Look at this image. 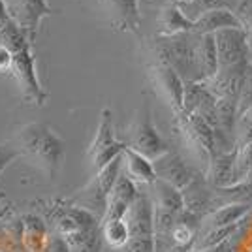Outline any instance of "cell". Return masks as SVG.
I'll return each mask as SVG.
<instances>
[{
  "label": "cell",
  "instance_id": "obj_3",
  "mask_svg": "<svg viewBox=\"0 0 252 252\" xmlns=\"http://www.w3.org/2000/svg\"><path fill=\"white\" fill-rule=\"evenodd\" d=\"M158 61L171 66L185 83L198 81V72L194 64V34H177V36H158L157 42Z\"/></svg>",
  "mask_w": 252,
  "mask_h": 252
},
{
  "label": "cell",
  "instance_id": "obj_5",
  "mask_svg": "<svg viewBox=\"0 0 252 252\" xmlns=\"http://www.w3.org/2000/svg\"><path fill=\"white\" fill-rule=\"evenodd\" d=\"M11 74L15 77V81L21 89L23 98L31 105L42 107L45 104V91L42 83L38 79L36 72V57L32 53V43H27L19 49L13 51V66H11Z\"/></svg>",
  "mask_w": 252,
  "mask_h": 252
},
{
  "label": "cell",
  "instance_id": "obj_28",
  "mask_svg": "<svg viewBox=\"0 0 252 252\" xmlns=\"http://www.w3.org/2000/svg\"><path fill=\"white\" fill-rule=\"evenodd\" d=\"M252 175V137L237 147V164H235V179L237 183Z\"/></svg>",
  "mask_w": 252,
  "mask_h": 252
},
{
  "label": "cell",
  "instance_id": "obj_29",
  "mask_svg": "<svg viewBox=\"0 0 252 252\" xmlns=\"http://www.w3.org/2000/svg\"><path fill=\"white\" fill-rule=\"evenodd\" d=\"M252 107V64H249L247 74H245V81H243V89L237 98V119L247 113Z\"/></svg>",
  "mask_w": 252,
  "mask_h": 252
},
{
  "label": "cell",
  "instance_id": "obj_23",
  "mask_svg": "<svg viewBox=\"0 0 252 252\" xmlns=\"http://www.w3.org/2000/svg\"><path fill=\"white\" fill-rule=\"evenodd\" d=\"M23 245L31 252H45V245L49 239L47 228L36 215H27L23 219Z\"/></svg>",
  "mask_w": 252,
  "mask_h": 252
},
{
  "label": "cell",
  "instance_id": "obj_14",
  "mask_svg": "<svg viewBox=\"0 0 252 252\" xmlns=\"http://www.w3.org/2000/svg\"><path fill=\"white\" fill-rule=\"evenodd\" d=\"M194 64L198 81H209L219 74V51L215 34H194Z\"/></svg>",
  "mask_w": 252,
  "mask_h": 252
},
{
  "label": "cell",
  "instance_id": "obj_25",
  "mask_svg": "<svg viewBox=\"0 0 252 252\" xmlns=\"http://www.w3.org/2000/svg\"><path fill=\"white\" fill-rule=\"evenodd\" d=\"M102 237L111 249H125L130 239V228H128L126 219L102 220Z\"/></svg>",
  "mask_w": 252,
  "mask_h": 252
},
{
  "label": "cell",
  "instance_id": "obj_18",
  "mask_svg": "<svg viewBox=\"0 0 252 252\" xmlns=\"http://www.w3.org/2000/svg\"><path fill=\"white\" fill-rule=\"evenodd\" d=\"M224 29H243L239 17L230 8H220L203 13L194 21V34H217Z\"/></svg>",
  "mask_w": 252,
  "mask_h": 252
},
{
  "label": "cell",
  "instance_id": "obj_15",
  "mask_svg": "<svg viewBox=\"0 0 252 252\" xmlns=\"http://www.w3.org/2000/svg\"><path fill=\"white\" fill-rule=\"evenodd\" d=\"M181 192H183V198H185V209L190 211V213H196L200 217H207L211 211L217 209L215 189L207 183L203 173H198V177Z\"/></svg>",
  "mask_w": 252,
  "mask_h": 252
},
{
  "label": "cell",
  "instance_id": "obj_24",
  "mask_svg": "<svg viewBox=\"0 0 252 252\" xmlns=\"http://www.w3.org/2000/svg\"><path fill=\"white\" fill-rule=\"evenodd\" d=\"M215 94L207 89L205 81H187L185 83V100L181 113H196L205 102H209Z\"/></svg>",
  "mask_w": 252,
  "mask_h": 252
},
{
  "label": "cell",
  "instance_id": "obj_21",
  "mask_svg": "<svg viewBox=\"0 0 252 252\" xmlns=\"http://www.w3.org/2000/svg\"><path fill=\"white\" fill-rule=\"evenodd\" d=\"M252 211V203H224L203 219V226L207 228H222V226H233Z\"/></svg>",
  "mask_w": 252,
  "mask_h": 252
},
{
  "label": "cell",
  "instance_id": "obj_16",
  "mask_svg": "<svg viewBox=\"0 0 252 252\" xmlns=\"http://www.w3.org/2000/svg\"><path fill=\"white\" fill-rule=\"evenodd\" d=\"M235 164H237V149L228 153H217L211 158L205 179L213 189H226L237 183L235 179Z\"/></svg>",
  "mask_w": 252,
  "mask_h": 252
},
{
  "label": "cell",
  "instance_id": "obj_2",
  "mask_svg": "<svg viewBox=\"0 0 252 252\" xmlns=\"http://www.w3.org/2000/svg\"><path fill=\"white\" fill-rule=\"evenodd\" d=\"M121 173H123V155L117 157L113 162H109L105 168L98 169L94 177L81 190H77V194L74 198H70V201L74 205L91 211L102 220L105 215V207H107V198H109Z\"/></svg>",
  "mask_w": 252,
  "mask_h": 252
},
{
  "label": "cell",
  "instance_id": "obj_4",
  "mask_svg": "<svg viewBox=\"0 0 252 252\" xmlns=\"http://www.w3.org/2000/svg\"><path fill=\"white\" fill-rule=\"evenodd\" d=\"M126 145L136 149L137 153H141L143 157H147L153 162L169 151L168 143L162 139L157 126L153 123V111H151V104L147 100H143L141 107L136 111V117L130 125V130H128V143Z\"/></svg>",
  "mask_w": 252,
  "mask_h": 252
},
{
  "label": "cell",
  "instance_id": "obj_31",
  "mask_svg": "<svg viewBox=\"0 0 252 252\" xmlns=\"http://www.w3.org/2000/svg\"><path fill=\"white\" fill-rule=\"evenodd\" d=\"M70 243L66 241L64 237H61L59 233L55 235H49L47 239V245H45V252H70Z\"/></svg>",
  "mask_w": 252,
  "mask_h": 252
},
{
  "label": "cell",
  "instance_id": "obj_11",
  "mask_svg": "<svg viewBox=\"0 0 252 252\" xmlns=\"http://www.w3.org/2000/svg\"><path fill=\"white\" fill-rule=\"evenodd\" d=\"M157 177L166 181L169 185L177 187L179 190H185L194 179L198 177V171L185 162V158L179 153L169 149L166 155H162L153 162Z\"/></svg>",
  "mask_w": 252,
  "mask_h": 252
},
{
  "label": "cell",
  "instance_id": "obj_9",
  "mask_svg": "<svg viewBox=\"0 0 252 252\" xmlns=\"http://www.w3.org/2000/svg\"><path fill=\"white\" fill-rule=\"evenodd\" d=\"M8 11L31 43L38 36V27L42 19L55 13L47 0H13L8 4Z\"/></svg>",
  "mask_w": 252,
  "mask_h": 252
},
{
  "label": "cell",
  "instance_id": "obj_7",
  "mask_svg": "<svg viewBox=\"0 0 252 252\" xmlns=\"http://www.w3.org/2000/svg\"><path fill=\"white\" fill-rule=\"evenodd\" d=\"M126 149V143L117 139L115 130H113V113L109 107H104L100 113V123L96 128L94 139L89 147V158L93 168L98 169L105 168L109 162H113L117 157L123 155Z\"/></svg>",
  "mask_w": 252,
  "mask_h": 252
},
{
  "label": "cell",
  "instance_id": "obj_1",
  "mask_svg": "<svg viewBox=\"0 0 252 252\" xmlns=\"http://www.w3.org/2000/svg\"><path fill=\"white\" fill-rule=\"evenodd\" d=\"M15 143L23 157L32 160V164H36L47 177L57 175L66 155V143L51 126L43 123L21 126L15 134Z\"/></svg>",
  "mask_w": 252,
  "mask_h": 252
},
{
  "label": "cell",
  "instance_id": "obj_13",
  "mask_svg": "<svg viewBox=\"0 0 252 252\" xmlns=\"http://www.w3.org/2000/svg\"><path fill=\"white\" fill-rule=\"evenodd\" d=\"M137 194H139V190H137L136 183L130 177H126L125 173H121L109 198H107V207H105V215L102 220L126 219V213L132 207V203L136 201Z\"/></svg>",
  "mask_w": 252,
  "mask_h": 252
},
{
  "label": "cell",
  "instance_id": "obj_17",
  "mask_svg": "<svg viewBox=\"0 0 252 252\" xmlns=\"http://www.w3.org/2000/svg\"><path fill=\"white\" fill-rule=\"evenodd\" d=\"M123 173L130 177L136 185H153L157 181V171L153 160L137 153L136 149L128 147L123 151Z\"/></svg>",
  "mask_w": 252,
  "mask_h": 252
},
{
  "label": "cell",
  "instance_id": "obj_32",
  "mask_svg": "<svg viewBox=\"0 0 252 252\" xmlns=\"http://www.w3.org/2000/svg\"><path fill=\"white\" fill-rule=\"evenodd\" d=\"M19 157H23L19 153V149H8V147H2L0 145V177L4 173V169L10 166L13 160H17Z\"/></svg>",
  "mask_w": 252,
  "mask_h": 252
},
{
  "label": "cell",
  "instance_id": "obj_34",
  "mask_svg": "<svg viewBox=\"0 0 252 252\" xmlns=\"http://www.w3.org/2000/svg\"><path fill=\"white\" fill-rule=\"evenodd\" d=\"M192 2H194V0H173V4H177L179 8H187Z\"/></svg>",
  "mask_w": 252,
  "mask_h": 252
},
{
  "label": "cell",
  "instance_id": "obj_10",
  "mask_svg": "<svg viewBox=\"0 0 252 252\" xmlns=\"http://www.w3.org/2000/svg\"><path fill=\"white\" fill-rule=\"evenodd\" d=\"M149 72H151V79L158 89V93L166 98V102L171 105L173 113L175 115L181 113L183 100H185V79L171 66L160 63V61L157 64H153L149 68Z\"/></svg>",
  "mask_w": 252,
  "mask_h": 252
},
{
  "label": "cell",
  "instance_id": "obj_22",
  "mask_svg": "<svg viewBox=\"0 0 252 252\" xmlns=\"http://www.w3.org/2000/svg\"><path fill=\"white\" fill-rule=\"evenodd\" d=\"M149 187H151V198L155 201V207L171 211V213L185 211V198H183V192L177 187L169 185L162 179H157Z\"/></svg>",
  "mask_w": 252,
  "mask_h": 252
},
{
  "label": "cell",
  "instance_id": "obj_12",
  "mask_svg": "<svg viewBox=\"0 0 252 252\" xmlns=\"http://www.w3.org/2000/svg\"><path fill=\"white\" fill-rule=\"evenodd\" d=\"M130 237H155V201L151 194L139 192L126 213Z\"/></svg>",
  "mask_w": 252,
  "mask_h": 252
},
{
  "label": "cell",
  "instance_id": "obj_35",
  "mask_svg": "<svg viewBox=\"0 0 252 252\" xmlns=\"http://www.w3.org/2000/svg\"><path fill=\"white\" fill-rule=\"evenodd\" d=\"M249 179H251V181H252V175H251V177H249Z\"/></svg>",
  "mask_w": 252,
  "mask_h": 252
},
{
  "label": "cell",
  "instance_id": "obj_20",
  "mask_svg": "<svg viewBox=\"0 0 252 252\" xmlns=\"http://www.w3.org/2000/svg\"><path fill=\"white\" fill-rule=\"evenodd\" d=\"M109 13L113 15V23L119 29L130 32L139 31V6L137 0H104Z\"/></svg>",
  "mask_w": 252,
  "mask_h": 252
},
{
  "label": "cell",
  "instance_id": "obj_19",
  "mask_svg": "<svg viewBox=\"0 0 252 252\" xmlns=\"http://www.w3.org/2000/svg\"><path fill=\"white\" fill-rule=\"evenodd\" d=\"M158 34L160 36H177V34H187L194 31V21H190L185 15V11L179 8L177 4H168L164 6L160 15H158Z\"/></svg>",
  "mask_w": 252,
  "mask_h": 252
},
{
  "label": "cell",
  "instance_id": "obj_30",
  "mask_svg": "<svg viewBox=\"0 0 252 252\" xmlns=\"http://www.w3.org/2000/svg\"><path fill=\"white\" fill-rule=\"evenodd\" d=\"M123 251L125 252H157V243H155V237H130Z\"/></svg>",
  "mask_w": 252,
  "mask_h": 252
},
{
  "label": "cell",
  "instance_id": "obj_27",
  "mask_svg": "<svg viewBox=\"0 0 252 252\" xmlns=\"http://www.w3.org/2000/svg\"><path fill=\"white\" fill-rule=\"evenodd\" d=\"M220 8H230L231 10V0H194L190 6L181 8V10L185 11V15L189 17L190 21H196L203 13L213 10H220Z\"/></svg>",
  "mask_w": 252,
  "mask_h": 252
},
{
  "label": "cell",
  "instance_id": "obj_6",
  "mask_svg": "<svg viewBox=\"0 0 252 252\" xmlns=\"http://www.w3.org/2000/svg\"><path fill=\"white\" fill-rule=\"evenodd\" d=\"M177 128L183 134L189 149H192L194 157L209 166L211 158L217 155L215 132L198 113H177Z\"/></svg>",
  "mask_w": 252,
  "mask_h": 252
},
{
  "label": "cell",
  "instance_id": "obj_26",
  "mask_svg": "<svg viewBox=\"0 0 252 252\" xmlns=\"http://www.w3.org/2000/svg\"><path fill=\"white\" fill-rule=\"evenodd\" d=\"M239 224L233 226H222V228H207L205 233H200L198 239L194 243V251H207L213 247H219L222 243H228L231 239V235L237 231Z\"/></svg>",
  "mask_w": 252,
  "mask_h": 252
},
{
  "label": "cell",
  "instance_id": "obj_36",
  "mask_svg": "<svg viewBox=\"0 0 252 252\" xmlns=\"http://www.w3.org/2000/svg\"><path fill=\"white\" fill-rule=\"evenodd\" d=\"M190 252H194V251H190Z\"/></svg>",
  "mask_w": 252,
  "mask_h": 252
},
{
  "label": "cell",
  "instance_id": "obj_33",
  "mask_svg": "<svg viewBox=\"0 0 252 252\" xmlns=\"http://www.w3.org/2000/svg\"><path fill=\"white\" fill-rule=\"evenodd\" d=\"M11 66H13V53L6 45H0V74L11 72Z\"/></svg>",
  "mask_w": 252,
  "mask_h": 252
},
{
  "label": "cell",
  "instance_id": "obj_8",
  "mask_svg": "<svg viewBox=\"0 0 252 252\" xmlns=\"http://www.w3.org/2000/svg\"><path fill=\"white\" fill-rule=\"evenodd\" d=\"M219 70H247L251 64V43L245 29H224L215 34Z\"/></svg>",
  "mask_w": 252,
  "mask_h": 252
}]
</instances>
